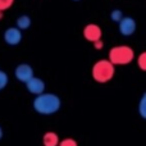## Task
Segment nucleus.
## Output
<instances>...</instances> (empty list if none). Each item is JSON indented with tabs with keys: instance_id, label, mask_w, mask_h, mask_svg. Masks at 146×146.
<instances>
[{
	"instance_id": "nucleus-1",
	"label": "nucleus",
	"mask_w": 146,
	"mask_h": 146,
	"mask_svg": "<svg viewBox=\"0 0 146 146\" xmlns=\"http://www.w3.org/2000/svg\"><path fill=\"white\" fill-rule=\"evenodd\" d=\"M32 106L35 111L42 115H51L56 113L62 106V101L58 95L50 92H41L33 99Z\"/></svg>"
},
{
	"instance_id": "nucleus-2",
	"label": "nucleus",
	"mask_w": 146,
	"mask_h": 146,
	"mask_svg": "<svg viewBox=\"0 0 146 146\" xmlns=\"http://www.w3.org/2000/svg\"><path fill=\"white\" fill-rule=\"evenodd\" d=\"M115 68H114V64H111L109 60L105 59H101V60L96 62L92 67V78L99 83H106L113 78Z\"/></svg>"
},
{
	"instance_id": "nucleus-3",
	"label": "nucleus",
	"mask_w": 146,
	"mask_h": 146,
	"mask_svg": "<svg viewBox=\"0 0 146 146\" xmlns=\"http://www.w3.org/2000/svg\"><path fill=\"white\" fill-rule=\"evenodd\" d=\"M135 58V53L129 46L119 45L115 48H111L109 51V62L114 66H123L129 64Z\"/></svg>"
},
{
	"instance_id": "nucleus-4",
	"label": "nucleus",
	"mask_w": 146,
	"mask_h": 146,
	"mask_svg": "<svg viewBox=\"0 0 146 146\" xmlns=\"http://www.w3.org/2000/svg\"><path fill=\"white\" fill-rule=\"evenodd\" d=\"M14 76L19 82L26 83L31 77H33V69H32V67L27 63L18 64L14 71Z\"/></svg>"
},
{
	"instance_id": "nucleus-5",
	"label": "nucleus",
	"mask_w": 146,
	"mask_h": 146,
	"mask_svg": "<svg viewBox=\"0 0 146 146\" xmlns=\"http://www.w3.org/2000/svg\"><path fill=\"white\" fill-rule=\"evenodd\" d=\"M4 41L10 46H15L22 41V32L18 27H10L4 32Z\"/></svg>"
},
{
	"instance_id": "nucleus-6",
	"label": "nucleus",
	"mask_w": 146,
	"mask_h": 146,
	"mask_svg": "<svg viewBox=\"0 0 146 146\" xmlns=\"http://www.w3.org/2000/svg\"><path fill=\"white\" fill-rule=\"evenodd\" d=\"M136 31V21L131 17H123L119 21V32L123 36H131Z\"/></svg>"
},
{
	"instance_id": "nucleus-7",
	"label": "nucleus",
	"mask_w": 146,
	"mask_h": 146,
	"mask_svg": "<svg viewBox=\"0 0 146 146\" xmlns=\"http://www.w3.org/2000/svg\"><path fill=\"white\" fill-rule=\"evenodd\" d=\"M26 87H27L28 92L33 94V95H38V94L44 92V90H45V82L33 76L26 82Z\"/></svg>"
},
{
	"instance_id": "nucleus-8",
	"label": "nucleus",
	"mask_w": 146,
	"mask_h": 146,
	"mask_svg": "<svg viewBox=\"0 0 146 146\" xmlns=\"http://www.w3.org/2000/svg\"><path fill=\"white\" fill-rule=\"evenodd\" d=\"M83 36H85V38L87 41L94 42V41L101 38V28L99 27L98 25L90 23V25H87L85 27V30H83Z\"/></svg>"
},
{
	"instance_id": "nucleus-9",
	"label": "nucleus",
	"mask_w": 146,
	"mask_h": 146,
	"mask_svg": "<svg viewBox=\"0 0 146 146\" xmlns=\"http://www.w3.org/2000/svg\"><path fill=\"white\" fill-rule=\"evenodd\" d=\"M42 144L44 146H58L59 144V137L54 132H46L42 137Z\"/></svg>"
},
{
	"instance_id": "nucleus-10",
	"label": "nucleus",
	"mask_w": 146,
	"mask_h": 146,
	"mask_svg": "<svg viewBox=\"0 0 146 146\" xmlns=\"http://www.w3.org/2000/svg\"><path fill=\"white\" fill-rule=\"evenodd\" d=\"M30 26H31V18L28 17V15H21L17 19V27L19 28L21 31L27 30Z\"/></svg>"
},
{
	"instance_id": "nucleus-11",
	"label": "nucleus",
	"mask_w": 146,
	"mask_h": 146,
	"mask_svg": "<svg viewBox=\"0 0 146 146\" xmlns=\"http://www.w3.org/2000/svg\"><path fill=\"white\" fill-rule=\"evenodd\" d=\"M145 105H146V95L144 94V95H142V98H141V101H140V105H139V111H140V115H141L142 119L146 118Z\"/></svg>"
},
{
	"instance_id": "nucleus-12",
	"label": "nucleus",
	"mask_w": 146,
	"mask_h": 146,
	"mask_svg": "<svg viewBox=\"0 0 146 146\" xmlns=\"http://www.w3.org/2000/svg\"><path fill=\"white\" fill-rule=\"evenodd\" d=\"M8 81H9V78H8V74L5 72L0 71V91L4 90V88L7 87Z\"/></svg>"
},
{
	"instance_id": "nucleus-13",
	"label": "nucleus",
	"mask_w": 146,
	"mask_h": 146,
	"mask_svg": "<svg viewBox=\"0 0 146 146\" xmlns=\"http://www.w3.org/2000/svg\"><path fill=\"white\" fill-rule=\"evenodd\" d=\"M137 63H139V67L141 71H146V53L145 51H142L140 54L139 59H137Z\"/></svg>"
},
{
	"instance_id": "nucleus-14",
	"label": "nucleus",
	"mask_w": 146,
	"mask_h": 146,
	"mask_svg": "<svg viewBox=\"0 0 146 146\" xmlns=\"http://www.w3.org/2000/svg\"><path fill=\"white\" fill-rule=\"evenodd\" d=\"M110 18H111V21H114V22H119V21L123 18V13H122V10H119V9H114L110 14Z\"/></svg>"
},
{
	"instance_id": "nucleus-15",
	"label": "nucleus",
	"mask_w": 146,
	"mask_h": 146,
	"mask_svg": "<svg viewBox=\"0 0 146 146\" xmlns=\"http://www.w3.org/2000/svg\"><path fill=\"white\" fill-rule=\"evenodd\" d=\"M58 146H78V144L73 139H64L63 141H59Z\"/></svg>"
},
{
	"instance_id": "nucleus-16",
	"label": "nucleus",
	"mask_w": 146,
	"mask_h": 146,
	"mask_svg": "<svg viewBox=\"0 0 146 146\" xmlns=\"http://www.w3.org/2000/svg\"><path fill=\"white\" fill-rule=\"evenodd\" d=\"M14 3V0H0V10H7L8 8H10Z\"/></svg>"
},
{
	"instance_id": "nucleus-17",
	"label": "nucleus",
	"mask_w": 146,
	"mask_h": 146,
	"mask_svg": "<svg viewBox=\"0 0 146 146\" xmlns=\"http://www.w3.org/2000/svg\"><path fill=\"white\" fill-rule=\"evenodd\" d=\"M103 46H104V44H103V41H101V38L94 41V48H95L96 50H101V49H103Z\"/></svg>"
},
{
	"instance_id": "nucleus-18",
	"label": "nucleus",
	"mask_w": 146,
	"mask_h": 146,
	"mask_svg": "<svg viewBox=\"0 0 146 146\" xmlns=\"http://www.w3.org/2000/svg\"><path fill=\"white\" fill-rule=\"evenodd\" d=\"M3 135H4V132H3V128L0 126V139H3Z\"/></svg>"
},
{
	"instance_id": "nucleus-19",
	"label": "nucleus",
	"mask_w": 146,
	"mask_h": 146,
	"mask_svg": "<svg viewBox=\"0 0 146 146\" xmlns=\"http://www.w3.org/2000/svg\"><path fill=\"white\" fill-rule=\"evenodd\" d=\"M3 17H4V12H3V10H0V19H1Z\"/></svg>"
},
{
	"instance_id": "nucleus-20",
	"label": "nucleus",
	"mask_w": 146,
	"mask_h": 146,
	"mask_svg": "<svg viewBox=\"0 0 146 146\" xmlns=\"http://www.w3.org/2000/svg\"><path fill=\"white\" fill-rule=\"evenodd\" d=\"M74 1H78V0H74Z\"/></svg>"
}]
</instances>
